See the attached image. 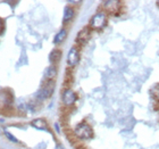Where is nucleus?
<instances>
[{
  "mask_svg": "<svg viewBox=\"0 0 159 149\" xmlns=\"http://www.w3.org/2000/svg\"><path fill=\"white\" fill-rule=\"evenodd\" d=\"M75 136L80 139H91L93 137V131L91 129V126L89 124H86L85 122H82L77 124L75 128Z\"/></svg>",
  "mask_w": 159,
  "mask_h": 149,
  "instance_id": "nucleus-1",
  "label": "nucleus"
},
{
  "mask_svg": "<svg viewBox=\"0 0 159 149\" xmlns=\"http://www.w3.org/2000/svg\"><path fill=\"white\" fill-rule=\"evenodd\" d=\"M53 89H55V84H53L52 81H49L47 86H44L42 89L40 90L39 92L37 93V97L39 100H44L47 98H49L53 92Z\"/></svg>",
  "mask_w": 159,
  "mask_h": 149,
  "instance_id": "nucleus-2",
  "label": "nucleus"
},
{
  "mask_svg": "<svg viewBox=\"0 0 159 149\" xmlns=\"http://www.w3.org/2000/svg\"><path fill=\"white\" fill-rule=\"evenodd\" d=\"M106 24V15L103 13H98L91 18L90 21V26L92 29H101Z\"/></svg>",
  "mask_w": 159,
  "mask_h": 149,
  "instance_id": "nucleus-3",
  "label": "nucleus"
},
{
  "mask_svg": "<svg viewBox=\"0 0 159 149\" xmlns=\"http://www.w3.org/2000/svg\"><path fill=\"white\" fill-rule=\"evenodd\" d=\"M79 59H80L79 50H77L75 47L70 48V53H68V56H67V64H68L70 66H75V65L79 63Z\"/></svg>",
  "mask_w": 159,
  "mask_h": 149,
  "instance_id": "nucleus-4",
  "label": "nucleus"
},
{
  "mask_svg": "<svg viewBox=\"0 0 159 149\" xmlns=\"http://www.w3.org/2000/svg\"><path fill=\"white\" fill-rule=\"evenodd\" d=\"M75 101H76V95H75V92H74L73 90H70V89L65 90L63 93V103L65 105H67V106H70Z\"/></svg>",
  "mask_w": 159,
  "mask_h": 149,
  "instance_id": "nucleus-5",
  "label": "nucleus"
},
{
  "mask_svg": "<svg viewBox=\"0 0 159 149\" xmlns=\"http://www.w3.org/2000/svg\"><path fill=\"white\" fill-rule=\"evenodd\" d=\"M90 38V31L88 27H84V29H82V30L80 31L79 34H77L76 37V42L81 43V44H84V43L89 40Z\"/></svg>",
  "mask_w": 159,
  "mask_h": 149,
  "instance_id": "nucleus-6",
  "label": "nucleus"
},
{
  "mask_svg": "<svg viewBox=\"0 0 159 149\" xmlns=\"http://www.w3.org/2000/svg\"><path fill=\"white\" fill-rule=\"evenodd\" d=\"M31 125L33 126V128H35V129H39V130H47L48 129V124H47V122L43 119H33L32 123H31Z\"/></svg>",
  "mask_w": 159,
  "mask_h": 149,
  "instance_id": "nucleus-7",
  "label": "nucleus"
},
{
  "mask_svg": "<svg viewBox=\"0 0 159 149\" xmlns=\"http://www.w3.org/2000/svg\"><path fill=\"white\" fill-rule=\"evenodd\" d=\"M60 58H61V51H60V50H58V49L52 50V51L50 53V55H49L50 63H52V64L58 63V62L60 60Z\"/></svg>",
  "mask_w": 159,
  "mask_h": 149,
  "instance_id": "nucleus-8",
  "label": "nucleus"
},
{
  "mask_svg": "<svg viewBox=\"0 0 159 149\" xmlns=\"http://www.w3.org/2000/svg\"><path fill=\"white\" fill-rule=\"evenodd\" d=\"M67 37V32L66 30H60L58 33L56 34V37H55V39H53V43L55 44H59V43H61L64 41V40L66 39Z\"/></svg>",
  "mask_w": 159,
  "mask_h": 149,
  "instance_id": "nucleus-9",
  "label": "nucleus"
},
{
  "mask_svg": "<svg viewBox=\"0 0 159 149\" xmlns=\"http://www.w3.org/2000/svg\"><path fill=\"white\" fill-rule=\"evenodd\" d=\"M74 17V9L72 7H66L64 10V22H68Z\"/></svg>",
  "mask_w": 159,
  "mask_h": 149,
  "instance_id": "nucleus-10",
  "label": "nucleus"
},
{
  "mask_svg": "<svg viewBox=\"0 0 159 149\" xmlns=\"http://www.w3.org/2000/svg\"><path fill=\"white\" fill-rule=\"evenodd\" d=\"M44 75H46L47 79H53L55 76L57 75V70H56V67L55 66H49L48 68L46 70V73H44Z\"/></svg>",
  "mask_w": 159,
  "mask_h": 149,
  "instance_id": "nucleus-11",
  "label": "nucleus"
},
{
  "mask_svg": "<svg viewBox=\"0 0 159 149\" xmlns=\"http://www.w3.org/2000/svg\"><path fill=\"white\" fill-rule=\"evenodd\" d=\"M5 134H6L7 138H8L9 140H11L13 142H17V139L13 136V134H11V133H9V132H5Z\"/></svg>",
  "mask_w": 159,
  "mask_h": 149,
  "instance_id": "nucleus-12",
  "label": "nucleus"
},
{
  "mask_svg": "<svg viewBox=\"0 0 159 149\" xmlns=\"http://www.w3.org/2000/svg\"><path fill=\"white\" fill-rule=\"evenodd\" d=\"M2 29H3V22H2V20L0 18V32L2 31Z\"/></svg>",
  "mask_w": 159,
  "mask_h": 149,
  "instance_id": "nucleus-13",
  "label": "nucleus"
},
{
  "mask_svg": "<svg viewBox=\"0 0 159 149\" xmlns=\"http://www.w3.org/2000/svg\"><path fill=\"white\" fill-rule=\"evenodd\" d=\"M157 5H158V7H159V1H158V2H157Z\"/></svg>",
  "mask_w": 159,
  "mask_h": 149,
  "instance_id": "nucleus-14",
  "label": "nucleus"
}]
</instances>
